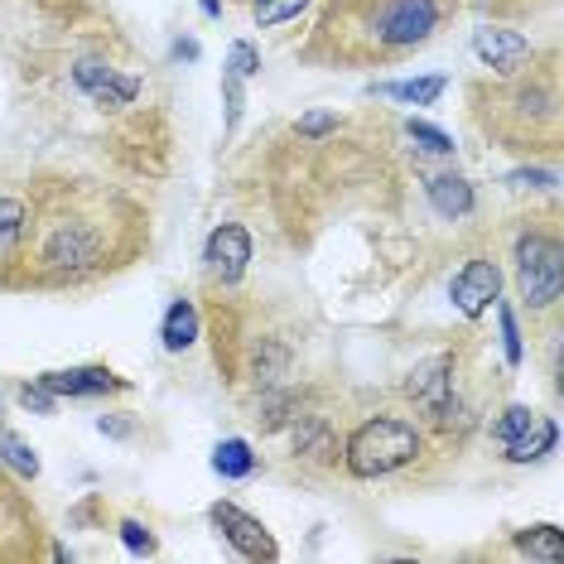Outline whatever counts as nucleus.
Listing matches in <instances>:
<instances>
[{"label": "nucleus", "mask_w": 564, "mask_h": 564, "mask_svg": "<svg viewBox=\"0 0 564 564\" xmlns=\"http://www.w3.org/2000/svg\"><path fill=\"white\" fill-rule=\"evenodd\" d=\"M415 454H420V430L410 425V420L377 415L352 430L343 464H348L352 478H387V473L405 468Z\"/></svg>", "instance_id": "obj_3"}, {"label": "nucleus", "mask_w": 564, "mask_h": 564, "mask_svg": "<svg viewBox=\"0 0 564 564\" xmlns=\"http://www.w3.org/2000/svg\"><path fill=\"white\" fill-rule=\"evenodd\" d=\"M444 87H448V78H405V83H377L371 93L377 97H395V101H410V107H434V101L444 97Z\"/></svg>", "instance_id": "obj_13"}, {"label": "nucleus", "mask_w": 564, "mask_h": 564, "mask_svg": "<svg viewBox=\"0 0 564 564\" xmlns=\"http://www.w3.org/2000/svg\"><path fill=\"white\" fill-rule=\"evenodd\" d=\"M198 6H203V10H208V15H213V20H217V15H223V0H198Z\"/></svg>", "instance_id": "obj_30"}, {"label": "nucleus", "mask_w": 564, "mask_h": 564, "mask_svg": "<svg viewBox=\"0 0 564 564\" xmlns=\"http://www.w3.org/2000/svg\"><path fill=\"white\" fill-rule=\"evenodd\" d=\"M247 261H251V237L247 227L237 223H223L217 232L208 237V271L223 280V285H237L247 275Z\"/></svg>", "instance_id": "obj_8"}, {"label": "nucleus", "mask_w": 564, "mask_h": 564, "mask_svg": "<svg viewBox=\"0 0 564 564\" xmlns=\"http://www.w3.org/2000/svg\"><path fill=\"white\" fill-rule=\"evenodd\" d=\"M44 387L54 395H101V391H121L126 381L107 367H68V371H48Z\"/></svg>", "instance_id": "obj_10"}, {"label": "nucleus", "mask_w": 564, "mask_h": 564, "mask_svg": "<svg viewBox=\"0 0 564 564\" xmlns=\"http://www.w3.org/2000/svg\"><path fill=\"white\" fill-rule=\"evenodd\" d=\"M405 391H410V401L425 405L440 425H448V420H458V425H464V405L454 401V357H448V352L430 357V362H420L415 371H410Z\"/></svg>", "instance_id": "obj_5"}, {"label": "nucleus", "mask_w": 564, "mask_h": 564, "mask_svg": "<svg viewBox=\"0 0 564 564\" xmlns=\"http://www.w3.org/2000/svg\"><path fill=\"white\" fill-rule=\"evenodd\" d=\"M497 290H502V271H497L492 261H468L464 271L454 275V285H448V294H454V310L464 318H478L492 310Z\"/></svg>", "instance_id": "obj_7"}, {"label": "nucleus", "mask_w": 564, "mask_h": 564, "mask_svg": "<svg viewBox=\"0 0 564 564\" xmlns=\"http://www.w3.org/2000/svg\"><path fill=\"white\" fill-rule=\"evenodd\" d=\"M213 473L217 478H251L256 473V454H251V444L247 440H223L213 448Z\"/></svg>", "instance_id": "obj_15"}, {"label": "nucleus", "mask_w": 564, "mask_h": 564, "mask_svg": "<svg viewBox=\"0 0 564 564\" xmlns=\"http://www.w3.org/2000/svg\"><path fill=\"white\" fill-rule=\"evenodd\" d=\"M111 78H117V68H111V63H101V58H83L78 68H73V83H78L87 97H97Z\"/></svg>", "instance_id": "obj_20"}, {"label": "nucleus", "mask_w": 564, "mask_h": 564, "mask_svg": "<svg viewBox=\"0 0 564 564\" xmlns=\"http://www.w3.org/2000/svg\"><path fill=\"white\" fill-rule=\"evenodd\" d=\"M223 97H227V131H237L241 107H247V97H241V78H237V73H223Z\"/></svg>", "instance_id": "obj_25"}, {"label": "nucleus", "mask_w": 564, "mask_h": 564, "mask_svg": "<svg viewBox=\"0 0 564 564\" xmlns=\"http://www.w3.org/2000/svg\"><path fill=\"white\" fill-rule=\"evenodd\" d=\"M458 0H333V10L318 24L324 40H343L338 54L348 58H387L401 48L425 44L448 20Z\"/></svg>", "instance_id": "obj_1"}, {"label": "nucleus", "mask_w": 564, "mask_h": 564, "mask_svg": "<svg viewBox=\"0 0 564 564\" xmlns=\"http://www.w3.org/2000/svg\"><path fill=\"white\" fill-rule=\"evenodd\" d=\"M121 223H107V213L93 208H68V213H48L34 241V265L48 280H83L107 265L111 237Z\"/></svg>", "instance_id": "obj_2"}, {"label": "nucleus", "mask_w": 564, "mask_h": 564, "mask_svg": "<svg viewBox=\"0 0 564 564\" xmlns=\"http://www.w3.org/2000/svg\"><path fill=\"white\" fill-rule=\"evenodd\" d=\"M121 541L131 555H155V535H150L140 521H121Z\"/></svg>", "instance_id": "obj_26"}, {"label": "nucleus", "mask_w": 564, "mask_h": 564, "mask_svg": "<svg viewBox=\"0 0 564 564\" xmlns=\"http://www.w3.org/2000/svg\"><path fill=\"white\" fill-rule=\"evenodd\" d=\"M405 135L415 140L420 150H430V155H454V135H444L440 126H430V121H415V117H410V121H405Z\"/></svg>", "instance_id": "obj_19"}, {"label": "nucleus", "mask_w": 564, "mask_h": 564, "mask_svg": "<svg viewBox=\"0 0 564 564\" xmlns=\"http://www.w3.org/2000/svg\"><path fill=\"white\" fill-rule=\"evenodd\" d=\"M24 232V203L0 198V241H15Z\"/></svg>", "instance_id": "obj_23"}, {"label": "nucleus", "mask_w": 564, "mask_h": 564, "mask_svg": "<svg viewBox=\"0 0 564 564\" xmlns=\"http://www.w3.org/2000/svg\"><path fill=\"white\" fill-rule=\"evenodd\" d=\"M511 184H535V188H550V184H555V174H531V170H521V174H511Z\"/></svg>", "instance_id": "obj_29"}, {"label": "nucleus", "mask_w": 564, "mask_h": 564, "mask_svg": "<svg viewBox=\"0 0 564 564\" xmlns=\"http://www.w3.org/2000/svg\"><path fill=\"white\" fill-rule=\"evenodd\" d=\"M160 338H164V348H170V352L194 348V338H198V310H194V304H188V300H174L170 314H164Z\"/></svg>", "instance_id": "obj_14"}, {"label": "nucleus", "mask_w": 564, "mask_h": 564, "mask_svg": "<svg viewBox=\"0 0 564 564\" xmlns=\"http://www.w3.org/2000/svg\"><path fill=\"white\" fill-rule=\"evenodd\" d=\"M310 6H314V0H251V20L261 24V30H275V24L304 15Z\"/></svg>", "instance_id": "obj_17"}, {"label": "nucleus", "mask_w": 564, "mask_h": 564, "mask_svg": "<svg viewBox=\"0 0 564 564\" xmlns=\"http://www.w3.org/2000/svg\"><path fill=\"white\" fill-rule=\"evenodd\" d=\"M497 318H502V348H507V362L511 367H521V328H517V314H511L507 310V304H502V310H497Z\"/></svg>", "instance_id": "obj_22"}, {"label": "nucleus", "mask_w": 564, "mask_h": 564, "mask_svg": "<svg viewBox=\"0 0 564 564\" xmlns=\"http://www.w3.org/2000/svg\"><path fill=\"white\" fill-rule=\"evenodd\" d=\"M208 517H213L217 531H223V541L237 545V555H247V560H280V545L271 541V531H265V525L256 521V517H247L241 507L217 502Z\"/></svg>", "instance_id": "obj_6"}, {"label": "nucleus", "mask_w": 564, "mask_h": 564, "mask_svg": "<svg viewBox=\"0 0 564 564\" xmlns=\"http://www.w3.org/2000/svg\"><path fill=\"white\" fill-rule=\"evenodd\" d=\"M0 454H6V464L15 468V473H24V478H34V473H40V458H34V448L24 444L15 430H6V425H0Z\"/></svg>", "instance_id": "obj_18"}, {"label": "nucleus", "mask_w": 564, "mask_h": 564, "mask_svg": "<svg viewBox=\"0 0 564 564\" xmlns=\"http://www.w3.org/2000/svg\"><path fill=\"white\" fill-rule=\"evenodd\" d=\"M333 126H338V117H328V111H310V117L300 121V135H328Z\"/></svg>", "instance_id": "obj_28"}, {"label": "nucleus", "mask_w": 564, "mask_h": 564, "mask_svg": "<svg viewBox=\"0 0 564 564\" xmlns=\"http://www.w3.org/2000/svg\"><path fill=\"white\" fill-rule=\"evenodd\" d=\"M517 285L531 310H550L564 294V251L555 237L531 232L517 241Z\"/></svg>", "instance_id": "obj_4"}, {"label": "nucleus", "mask_w": 564, "mask_h": 564, "mask_svg": "<svg viewBox=\"0 0 564 564\" xmlns=\"http://www.w3.org/2000/svg\"><path fill=\"white\" fill-rule=\"evenodd\" d=\"M473 54H478L487 68L502 73V78H511V73H521V63L531 58V44H525L517 30H492V24H482V30H473Z\"/></svg>", "instance_id": "obj_9"}, {"label": "nucleus", "mask_w": 564, "mask_h": 564, "mask_svg": "<svg viewBox=\"0 0 564 564\" xmlns=\"http://www.w3.org/2000/svg\"><path fill=\"white\" fill-rule=\"evenodd\" d=\"M531 420H535V410H531V405H511L507 415L497 420V440H502V444H507V440H517V434L531 425Z\"/></svg>", "instance_id": "obj_24"}, {"label": "nucleus", "mask_w": 564, "mask_h": 564, "mask_svg": "<svg viewBox=\"0 0 564 564\" xmlns=\"http://www.w3.org/2000/svg\"><path fill=\"white\" fill-rule=\"evenodd\" d=\"M425 194L434 203V213L440 217H468L473 213V184L468 178H458V174H434L430 184H425Z\"/></svg>", "instance_id": "obj_11"}, {"label": "nucleus", "mask_w": 564, "mask_h": 564, "mask_svg": "<svg viewBox=\"0 0 564 564\" xmlns=\"http://www.w3.org/2000/svg\"><path fill=\"white\" fill-rule=\"evenodd\" d=\"M20 401L30 410H40V415H48V410H54V391H48L44 381H40V387H20Z\"/></svg>", "instance_id": "obj_27"}, {"label": "nucleus", "mask_w": 564, "mask_h": 564, "mask_svg": "<svg viewBox=\"0 0 564 564\" xmlns=\"http://www.w3.org/2000/svg\"><path fill=\"white\" fill-rule=\"evenodd\" d=\"M227 73H237V78H256V73H261V54H256V44H232V54H227Z\"/></svg>", "instance_id": "obj_21"}, {"label": "nucleus", "mask_w": 564, "mask_h": 564, "mask_svg": "<svg viewBox=\"0 0 564 564\" xmlns=\"http://www.w3.org/2000/svg\"><path fill=\"white\" fill-rule=\"evenodd\" d=\"M521 555H531V560H564V535H560V525H531V531L521 535Z\"/></svg>", "instance_id": "obj_16"}, {"label": "nucleus", "mask_w": 564, "mask_h": 564, "mask_svg": "<svg viewBox=\"0 0 564 564\" xmlns=\"http://www.w3.org/2000/svg\"><path fill=\"white\" fill-rule=\"evenodd\" d=\"M560 440V430H555V420H545V415H535L531 425H525L517 440H507V458L511 464H531V458H545L550 448H555Z\"/></svg>", "instance_id": "obj_12"}]
</instances>
